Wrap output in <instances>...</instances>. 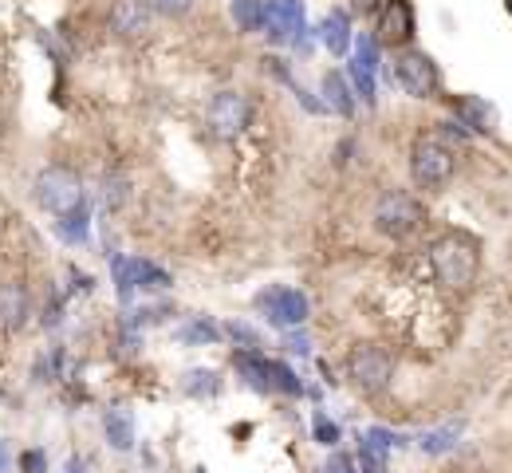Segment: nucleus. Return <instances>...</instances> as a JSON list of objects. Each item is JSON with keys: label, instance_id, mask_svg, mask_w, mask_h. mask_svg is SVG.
I'll return each mask as SVG.
<instances>
[{"label": "nucleus", "instance_id": "1", "mask_svg": "<svg viewBox=\"0 0 512 473\" xmlns=\"http://www.w3.org/2000/svg\"><path fill=\"white\" fill-rule=\"evenodd\" d=\"M430 261H434V272L446 288H469L477 276V265H481V249L465 233H446L434 241Z\"/></svg>", "mask_w": 512, "mask_h": 473}, {"label": "nucleus", "instance_id": "2", "mask_svg": "<svg viewBox=\"0 0 512 473\" xmlns=\"http://www.w3.org/2000/svg\"><path fill=\"white\" fill-rule=\"evenodd\" d=\"M422 221H426V205L418 202L414 194H406V190H390L375 205V229L383 237H394V241L418 233Z\"/></svg>", "mask_w": 512, "mask_h": 473}, {"label": "nucleus", "instance_id": "3", "mask_svg": "<svg viewBox=\"0 0 512 473\" xmlns=\"http://www.w3.org/2000/svg\"><path fill=\"white\" fill-rule=\"evenodd\" d=\"M453 166H457L453 162V150L434 135L418 138L414 150H410V174H414V182L422 190H442V186H449Z\"/></svg>", "mask_w": 512, "mask_h": 473}, {"label": "nucleus", "instance_id": "4", "mask_svg": "<svg viewBox=\"0 0 512 473\" xmlns=\"http://www.w3.org/2000/svg\"><path fill=\"white\" fill-rule=\"evenodd\" d=\"M36 202H40V209H48L56 217L79 209L83 205V182H79V174L71 166H48V170H40L36 174Z\"/></svg>", "mask_w": 512, "mask_h": 473}, {"label": "nucleus", "instance_id": "5", "mask_svg": "<svg viewBox=\"0 0 512 473\" xmlns=\"http://www.w3.org/2000/svg\"><path fill=\"white\" fill-rule=\"evenodd\" d=\"M394 83L414 95V99H434L438 87H442V71L438 64L426 56V52H414V48H402L394 56Z\"/></svg>", "mask_w": 512, "mask_h": 473}, {"label": "nucleus", "instance_id": "6", "mask_svg": "<svg viewBox=\"0 0 512 473\" xmlns=\"http://www.w3.org/2000/svg\"><path fill=\"white\" fill-rule=\"evenodd\" d=\"M256 308H260V316H264L272 328H280V332L304 328V320H308V296L296 292V288H284V284L260 292V296H256Z\"/></svg>", "mask_w": 512, "mask_h": 473}, {"label": "nucleus", "instance_id": "7", "mask_svg": "<svg viewBox=\"0 0 512 473\" xmlns=\"http://www.w3.org/2000/svg\"><path fill=\"white\" fill-rule=\"evenodd\" d=\"M390 371H394L390 355H386L383 347H375V343H359V347L347 355V375H351V383H355L359 391H367V395L386 391Z\"/></svg>", "mask_w": 512, "mask_h": 473}, {"label": "nucleus", "instance_id": "8", "mask_svg": "<svg viewBox=\"0 0 512 473\" xmlns=\"http://www.w3.org/2000/svg\"><path fill=\"white\" fill-rule=\"evenodd\" d=\"M205 119H209V127H213L217 138H237L245 135V127L253 123V103L241 91H217L209 99Z\"/></svg>", "mask_w": 512, "mask_h": 473}, {"label": "nucleus", "instance_id": "9", "mask_svg": "<svg viewBox=\"0 0 512 473\" xmlns=\"http://www.w3.org/2000/svg\"><path fill=\"white\" fill-rule=\"evenodd\" d=\"M264 4V36L272 44L304 40V0H260Z\"/></svg>", "mask_w": 512, "mask_h": 473}, {"label": "nucleus", "instance_id": "10", "mask_svg": "<svg viewBox=\"0 0 512 473\" xmlns=\"http://www.w3.org/2000/svg\"><path fill=\"white\" fill-rule=\"evenodd\" d=\"M115 284H119V296L127 300L134 296L138 288H170V276L158 269V265H150V261H142V257H115Z\"/></svg>", "mask_w": 512, "mask_h": 473}, {"label": "nucleus", "instance_id": "11", "mask_svg": "<svg viewBox=\"0 0 512 473\" xmlns=\"http://www.w3.org/2000/svg\"><path fill=\"white\" fill-rule=\"evenodd\" d=\"M375 40L383 48H406L414 40V8H410V0H386L379 8Z\"/></svg>", "mask_w": 512, "mask_h": 473}, {"label": "nucleus", "instance_id": "12", "mask_svg": "<svg viewBox=\"0 0 512 473\" xmlns=\"http://www.w3.org/2000/svg\"><path fill=\"white\" fill-rule=\"evenodd\" d=\"M150 0H115V8H111V32H119V36H130V40H138V36H146L150 32Z\"/></svg>", "mask_w": 512, "mask_h": 473}, {"label": "nucleus", "instance_id": "13", "mask_svg": "<svg viewBox=\"0 0 512 473\" xmlns=\"http://www.w3.org/2000/svg\"><path fill=\"white\" fill-rule=\"evenodd\" d=\"M233 367L241 371V379L253 387V391H260V395H268V391H276V359H264L260 351H237L233 355Z\"/></svg>", "mask_w": 512, "mask_h": 473}, {"label": "nucleus", "instance_id": "14", "mask_svg": "<svg viewBox=\"0 0 512 473\" xmlns=\"http://www.w3.org/2000/svg\"><path fill=\"white\" fill-rule=\"evenodd\" d=\"M453 115L461 119V127H469V131H477V135H493V127H497V111H493L485 99H477V95L453 99Z\"/></svg>", "mask_w": 512, "mask_h": 473}, {"label": "nucleus", "instance_id": "15", "mask_svg": "<svg viewBox=\"0 0 512 473\" xmlns=\"http://www.w3.org/2000/svg\"><path fill=\"white\" fill-rule=\"evenodd\" d=\"M320 40L331 56H347V48H351V16H347L343 8H331V12L323 16Z\"/></svg>", "mask_w": 512, "mask_h": 473}, {"label": "nucleus", "instance_id": "16", "mask_svg": "<svg viewBox=\"0 0 512 473\" xmlns=\"http://www.w3.org/2000/svg\"><path fill=\"white\" fill-rule=\"evenodd\" d=\"M24 320H28V292H24V284H16V280L0 284V328L12 332Z\"/></svg>", "mask_w": 512, "mask_h": 473}, {"label": "nucleus", "instance_id": "17", "mask_svg": "<svg viewBox=\"0 0 512 473\" xmlns=\"http://www.w3.org/2000/svg\"><path fill=\"white\" fill-rule=\"evenodd\" d=\"M323 107L335 111V115H343V119L355 115V91L347 87V75H339V71H327L323 75Z\"/></svg>", "mask_w": 512, "mask_h": 473}, {"label": "nucleus", "instance_id": "18", "mask_svg": "<svg viewBox=\"0 0 512 473\" xmlns=\"http://www.w3.org/2000/svg\"><path fill=\"white\" fill-rule=\"evenodd\" d=\"M87 233H91V213H87V205L71 209V213H64V217L56 221V237H60V241H67V245L87 241Z\"/></svg>", "mask_w": 512, "mask_h": 473}, {"label": "nucleus", "instance_id": "19", "mask_svg": "<svg viewBox=\"0 0 512 473\" xmlns=\"http://www.w3.org/2000/svg\"><path fill=\"white\" fill-rule=\"evenodd\" d=\"M103 430H107V442H111L115 450H130V446H134V422H130L127 410H111V414L103 418Z\"/></svg>", "mask_w": 512, "mask_h": 473}, {"label": "nucleus", "instance_id": "20", "mask_svg": "<svg viewBox=\"0 0 512 473\" xmlns=\"http://www.w3.org/2000/svg\"><path fill=\"white\" fill-rule=\"evenodd\" d=\"M221 391V375L217 371H209V367H197L186 375V395L190 399H213Z\"/></svg>", "mask_w": 512, "mask_h": 473}, {"label": "nucleus", "instance_id": "21", "mask_svg": "<svg viewBox=\"0 0 512 473\" xmlns=\"http://www.w3.org/2000/svg\"><path fill=\"white\" fill-rule=\"evenodd\" d=\"M457 438H461V422H449L442 430H430V434H422V454H446L457 446Z\"/></svg>", "mask_w": 512, "mask_h": 473}, {"label": "nucleus", "instance_id": "22", "mask_svg": "<svg viewBox=\"0 0 512 473\" xmlns=\"http://www.w3.org/2000/svg\"><path fill=\"white\" fill-rule=\"evenodd\" d=\"M233 20L241 32H264V4L260 0H233Z\"/></svg>", "mask_w": 512, "mask_h": 473}, {"label": "nucleus", "instance_id": "23", "mask_svg": "<svg viewBox=\"0 0 512 473\" xmlns=\"http://www.w3.org/2000/svg\"><path fill=\"white\" fill-rule=\"evenodd\" d=\"M217 339H221V328L209 324L205 316H197L186 328H178V343H190V347H197V343H217Z\"/></svg>", "mask_w": 512, "mask_h": 473}, {"label": "nucleus", "instance_id": "24", "mask_svg": "<svg viewBox=\"0 0 512 473\" xmlns=\"http://www.w3.org/2000/svg\"><path fill=\"white\" fill-rule=\"evenodd\" d=\"M347 71H351V83H355V95L367 103V107H375V71L367 68V64H359V60H351L347 64Z\"/></svg>", "mask_w": 512, "mask_h": 473}, {"label": "nucleus", "instance_id": "25", "mask_svg": "<svg viewBox=\"0 0 512 473\" xmlns=\"http://www.w3.org/2000/svg\"><path fill=\"white\" fill-rule=\"evenodd\" d=\"M312 434H316V442H320V446H335V442L343 438V434H339V426H335L323 410H316V418H312Z\"/></svg>", "mask_w": 512, "mask_h": 473}, {"label": "nucleus", "instance_id": "26", "mask_svg": "<svg viewBox=\"0 0 512 473\" xmlns=\"http://www.w3.org/2000/svg\"><path fill=\"white\" fill-rule=\"evenodd\" d=\"M127 182L123 178H107L103 182V209H119V205L127 202Z\"/></svg>", "mask_w": 512, "mask_h": 473}, {"label": "nucleus", "instance_id": "27", "mask_svg": "<svg viewBox=\"0 0 512 473\" xmlns=\"http://www.w3.org/2000/svg\"><path fill=\"white\" fill-rule=\"evenodd\" d=\"M225 332H229V336L237 339V343H241L245 351H256V347L264 343V339H260V332H256V328H249V324H237V320H233V324H225Z\"/></svg>", "mask_w": 512, "mask_h": 473}, {"label": "nucleus", "instance_id": "28", "mask_svg": "<svg viewBox=\"0 0 512 473\" xmlns=\"http://www.w3.org/2000/svg\"><path fill=\"white\" fill-rule=\"evenodd\" d=\"M323 473H359V458H351V454L335 450V454L327 458V466H323Z\"/></svg>", "mask_w": 512, "mask_h": 473}, {"label": "nucleus", "instance_id": "29", "mask_svg": "<svg viewBox=\"0 0 512 473\" xmlns=\"http://www.w3.org/2000/svg\"><path fill=\"white\" fill-rule=\"evenodd\" d=\"M20 473H48V454L44 450H28L20 458Z\"/></svg>", "mask_w": 512, "mask_h": 473}, {"label": "nucleus", "instance_id": "30", "mask_svg": "<svg viewBox=\"0 0 512 473\" xmlns=\"http://www.w3.org/2000/svg\"><path fill=\"white\" fill-rule=\"evenodd\" d=\"M190 4L193 0H150V8H154V12H166V16H182Z\"/></svg>", "mask_w": 512, "mask_h": 473}, {"label": "nucleus", "instance_id": "31", "mask_svg": "<svg viewBox=\"0 0 512 473\" xmlns=\"http://www.w3.org/2000/svg\"><path fill=\"white\" fill-rule=\"evenodd\" d=\"M284 347H288L292 355H308V336L292 328V332H284Z\"/></svg>", "mask_w": 512, "mask_h": 473}, {"label": "nucleus", "instance_id": "32", "mask_svg": "<svg viewBox=\"0 0 512 473\" xmlns=\"http://www.w3.org/2000/svg\"><path fill=\"white\" fill-rule=\"evenodd\" d=\"M8 466H12V458H8V446L0 442V473H8Z\"/></svg>", "mask_w": 512, "mask_h": 473}, {"label": "nucleus", "instance_id": "33", "mask_svg": "<svg viewBox=\"0 0 512 473\" xmlns=\"http://www.w3.org/2000/svg\"><path fill=\"white\" fill-rule=\"evenodd\" d=\"M379 0H355V12H375Z\"/></svg>", "mask_w": 512, "mask_h": 473}, {"label": "nucleus", "instance_id": "34", "mask_svg": "<svg viewBox=\"0 0 512 473\" xmlns=\"http://www.w3.org/2000/svg\"><path fill=\"white\" fill-rule=\"evenodd\" d=\"M64 473H87V466H83L79 458H71V462H67V470H64Z\"/></svg>", "mask_w": 512, "mask_h": 473}, {"label": "nucleus", "instance_id": "35", "mask_svg": "<svg viewBox=\"0 0 512 473\" xmlns=\"http://www.w3.org/2000/svg\"><path fill=\"white\" fill-rule=\"evenodd\" d=\"M197 473H205V470H197Z\"/></svg>", "mask_w": 512, "mask_h": 473}]
</instances>
